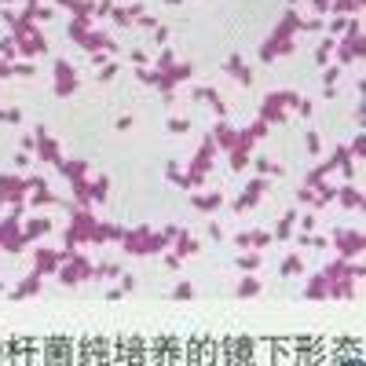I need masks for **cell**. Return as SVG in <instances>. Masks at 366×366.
<instances>
[{
    "label": "cell",
    "instance_id": "cell-25",
    "mask_svg": "<svg viewBox=\"0 0 366 366\" xmlns=\"http://www.w3.org/2000/svg\"><path fill=\"white\" fill-rule=\"evenodd\" d=\"M114 22L117 26H128V22H132V15H128V11H114Z\"/></svg>",
    "mask_w": 366,
    "mask_h": 366
},
{
    "label": "cell",
    "instance_id": "cell-30",
    "mask_svg": "<svg viewBox=\"0 0 366 366\" xmlns=\"http://www.w3.org/2000/svg\"><path fill=\"white\" fill-rule=\"evenodd\" d=\"M132 62H136V66H147V52L136 48V52H132Z\"/></svg>",
    "mask_w": 366,
    "mask_h": 366
},
{
    "label": "cell",
    "instance_id": "cell-20",
    "mask_svg": "<svg viewBox=\"0 0 366 366\" xmlns=\"http://www.w3.org/2000/svg\"><path fill=\"white\" fill-rule=\"evenodd\" d=\"M318 150H322L318 147V132H308V154H318Z\"/></svg>",
    "mask_w": 366,
    "mask_h": 366
},
{
    "label": "cell",
    "instance_id": "cell-9",
    "mask_svg": "<svg viewBox=\"0 0 366 366\" xmlns=\"http://www.w3.org/2000/svg\"><path fill=\"white\" fill-rule=\"evenodd\" d=\"M341 202H344V209H359V191H352V187H344V191H341Z\"/></svg>",
    "mask_w": 366,
    "mask_h": 366
},
{
    "label": "cell",
    "instance_id": "cell-3",
    "mask_svg": "<svg viewBox=\"0 0 366 366\" xmlns=\"http://www.w3.org/2000/svg\"><path fill=\"white\" fill-rule=\"evenodd\" d=\"M37 289H41V275H33V278H22V282H18V289L11 293V300H26V297H33Z\"/></svg>",
    "mask_w": 366,
    "mask_h": 366
},
{
    "label": "cell",
    "instance_id": "cell-8",
    "mask_svg": "<svg viewBox=\"0 0 366 366\" xmlns=\"http://www.w3.org/2000/svg\"><path fill=\"white\" fill-rule=\"evenodd\" d=\"M330 52H333V37L318 44V52H315V62H318V66H326V62H330Z\"/></svg>",
    "mask_w": 366,
    "mask_h": 366
},
{
    "label": "cell",
    "instance_id": "cell-18",
    "mask_svg": "<svg viewBox=\"0 0 366 366\" xmlns=\"http://www.w3.org/2000/svg\"><path fill=\"white\" fill-rule=\"evenodd\" d=\"M348 26H352V18L337 15V18H333V26H330V33H344V30H348Z\"/></svg>",
    "mask_w": 366,
    "mask_h": 366
},
{
    "label": "cell",
    "instance_id": "cell-29",
    "mask_svg": "<svg viewBox=\"0 0 366 366\" xmlns=\"http://www.w3.org/2000/svg\"><path fill=\"white\" fill-rule=\"evenodd\" d=\"M209 238H212V242H220V238H223V231H220V223H209Z\"/></svg>",
    "mask_w": 366,
    "mask_h": 366
},
{
    "label": "cell",
    "instance_id": "cell-35",
    "mask_svg": "<svg viewBox=\"0 0 366 366\" xmlns=\"http://www.w3.org/2000/svg\"><path fill=\"white\" fill-rule=\"evenodd\" d=\"M0 289H4V282H0Z\"/></svg>",
    "mask_w": 366,
    "mask_h": 366
},
{
    "label": "cell",
    "instance_id": "cell-13",
    "mask_svg": "<svg viewBox=\"0 0 366 366\" xmlns=\"http://www.w3.org/2000/svg\"><path fill=\"white\" fill-rule=\"evenodd\" d=\"M249 246H257V249H267V246H271V234H260V231H249Z\"/></svg>",
    "mask_w": 366,
    "mask_h": 366
},
{
    "label": "cell",
    "instance_id": "cell-33",
    "mask_svg": "<svg viewBox=\"0 0 366 366\" xmlns=\"http://www.w3.org/2000/svg\"><path fill=\"white\" fill-rule=\"evenodd\" d=\"M165 4H168V7H176V4H183V0H165Z\"/></svg>",
    "mask_w": 366,
    "mask_h": 366
},
{
    "label": "cell",
    "instance_id": "cell-15",
    "mask_svg": "<svg viewBox=\"0 0 366 366\" xmlns=\"http://www.w3.org/2000/svg\"><path fill=\"white\" fill-rule=\"evenodd\" d=\"M62 168H66L70 180H84V161H70V165H62Z\"/></svg>",
    "mask_w": 366,
    "mask_h": 366
},
{
    "label": "cell",
    "instance_id": "cell-4",
    "mask_svg": "<svg viewBox=\"0 0 366 366\" xmlns=\"http://www.w3.org/2000/svg\"><path fill=\"white\" fill-rule=\"evenodd\" d=\"M37 150H41V157H44V161H55V165L62 161V157H59V143H55V139H48V136H44V139H37Z\"/></svg>",
    "mask_w": 366,
    "mask_h": 366
},
{
    "label": "cell",
    "instance_id": "cell-17",
    "mask_svg": "<svg viewBox=\"0 0 366 366\" xmlns=\"http://www.w3.org/2000/svg\"><path fill=\"white\" fill-rule=\"evenodd\" d=\"M191 128V121H183V117H168V132H187Z\"/></svg>",
    "mask_w": 366,
    "mask_h": 366
},
{
    "label": "cell",
    "instance_id": "cell-23",
    "mask_svg": "<svg viewBox=\"0 0 366 366\" xmlns=\"http://www.w3.org/2000/svg\"><path fill=\"white\" fill-rule=\"evenodd\" d=\"M15 165H18V168L30 165V150H18V154H15Z\"/></svg>",
    "mask_w": 366,
    "mask_h": 366
},
{
    "label": "cell",
    "instance_id": "cell-28",
    "mask_svg": "<svg viewBox=\"0 0 366 366\" xmlns=\"http://www.w3.org/2000/svg\"><path fill=\"white\" fill-rule=\"evenodd\" d=\"M92 194H96V198H103V194H106V180H96V187H92Z\"/></svg>",
    "mask_w": 366,
    "mask_h": 366
},
{
    "label": "cell",
    "instance_id": "cell-31",
    "mask_svg": "<svg viewBox=\"0 0 366 366\" xmlns=\"http://www.w3.org/2000/svg\"><path fill=\"white\" fill-rule=\"evenodd\" d=\"M132 286H136V278H132V275H125V278H121V293H128Z\"/></svg>",
    "mask_w": 366,
    "mask_h": 366
},
{
    "label": "cell",
    "instance_id": "cell-24",
    "mask_svg": "<svg viewBox=\"0 0 366 366\" xmlns=\"http://www.w3.org/2000/svg\"><path fill=\"white\" fill-rule=\"evenodd\" d=\"M114 73H117V62H106V66H103V73H99V77H103V81H110V77H114Z\"/></svg>",
    "mask_w": 366,
    "mask_h": 366
},
{
    "label": "cell",
    "instance_id": "cell-14",
    "mask_svg": "<svg viewBox=\"0 0 366 366\" xmlns=\"http://www.w3.org/2000/svg\"><path fill=\"white\" fill-rule=\"evenodd\" d=\"M257 260H260L257 253H246V257H238V260H234V264H238L242 271H257Z\"/></svg>",
    "mask_w": 366,
    "mask_h": 366
},
{
    "label": "cell",
    "instance_id": "cell-6",
    "mask_svg": "<svg viewBox=\"0 0 366 366\" xmlns=\"http://www.w3.org/2000/svg\"><path fill=\"white\" fill-rule=\"evenodd\" d=\"M297 223V209H289L282 220H278V227H275V234H271V238H289V227H293Z\"/></svg>",
    "mask_w": 366,
    "mask_h": 366
},
{
    "label": "cell",
    "instance_id": "cell-19",
    "mask_svg": "<svg viewBox=\"0 0 366 366\" xmlns=\"http://www.w3.org/2000/svg\"><path fill=\"white\" fill-rule=\"evenodd\" d=\"M165 267L168 271H180L183 264H180V253H168V257H165Z\"/></svg>",
    "mask_w": 366,
    "mask_h": 366
},
{
    "label": "cell",
    "instance_id": "cell-7",
    "mask_svg": "<svg viewBox=\"0 0 366 366\" xmlns=\"http://www.w3.org/2000/svg\"><path fill=\"white\" fill-rule=\"evenodd\" d=\"M48 227H52L48 220H30V223H26V231H22V238L30 242V238H37V234H44V231H48Z\"/></svg>",
    "mask_w": 366,
    "mask_h": 366
},
{
    "label": "cell",
    "instance_id": "cell-12",
    "mask_svg": "<svg viewBox=\"0 0 366 366\" xmlns=\"http://www.w3.org/2000/svg\"><path fill=\"white\" fill-rule=\"evenodd\" d=\"M308 297H312V300H318V297H326V278H322V275H318L315 282L308 286Z\"/></svg>",
    "mask_w": 366,
    "mask_h": 366
},
{
    "label": "cell",
    "instance_id": "cell-5",
    "mask_svg": "<svg viewBox=\"0 0 366 366\" xmlns=\"http://www.w3.org/2000/svg\"><path fill=\"white\" fill-rule=\"evenodd\" d=\"M282 275L289 278V275H304V260L297 257V253H289V257L282 260Z\"/></svg>",
    "mask_w": 366,
    "mask_h": 366
},
{
    "label": "cell",
    "instance_id": "cell-26",
    "mask_svg": "<svg viewBox=\"0 0 366 366\" xmlns=\"http://www.w3.org/2000/svg\"><path fill=\"white\" fill-rule=\"evenodd\" d=\"M300 26H304V30H312V33H315V30H322V18H308V22H300Z\"/></svg>",
    "mask_w": 366,
    "mask_h": 366
},
{
    "label": "cell",
    "instance_id": "cell-1",
    "mask_svg": "<svg viewBox=\"0 0 366 366\" xmlns=\"http://www.w3.org/2000/svg\"><path fill=\"white\" fill-rule=\"evenodd\" d=\"M73 84H77L73 66H70V62H59V66H55V96H70Z\"/></svg>",
    "mask_w": 366,
    "mask_h": 366
},
{
    "label": "cell",
    "instance_id": "cell-2",
    "mask_svg": "<svg viewBox=\"0 0 366 366\" xmlns=\"http://www.w3.org/2000/svg\"><path fill=\"white\" fill-rule=\"evenodd\" d=\"M220 202H223V194H220V191H212V194H198V198H194V209H198V212H216V209H220Z\"/></svg>",
    "mask_w": 366,
    "mask_h": 366
},
{
    "label": "cell",
    "instance_id": "cell-10",
    "mask_svg": "<svg viewBox=\"0 0 366 366\" xmlns=\"http://www.w3.org/2000/svg\"><path fill=\"white\" fill-rule=\"evenodd\" d=\"M257 293H260V282H257V278H246V282L238 286V297H257Z\"/></svg>",
    "mask_w": 366,
    "mask_h": 366
},
{
    "label": "cell",
    "instance_id": "cell-32",
    "mask_svg": "<svg viewBox=\"0 0 366 366\" xmlns=\"http://www.w3.org/2000/svg\"><path fill=\"white\" fill-rule=\"evenodd\" d=\"M15 73H22V77H33V62H30V66H26V62H22V66H15Z\"/></svg>",
    "mask_w": 366,
    "mask_h": 366
},
{
    "label": "cell",
    "instance_id": "cell-34",
    "mask_svg": "<svg viewBox=\"0 0 366 366\" xmlns=\"http://www.w3.org/2000/svg\"><path fill=\"white\" fill-rule=\"evenodd\" d=\"M0 4H7V0H0Z\"/></svg>",
    "mask_w": 366,
    "mask_h": 366
},
{
    "label": "cell",
    "instance_id": "cell-11",
    "mask_svg": "<svg viewBox=\"0 0 366 366\" xmlns=\"http://www.w3.org/2000/svg\"><path fill=\"white\" fill-rule=\"evenodd\" d=\"M363 0H337V4H330V11H359Z\"/></svg>",
    "mask_w": 366,
    "mask_h": 366
},
{
    "label": "cell",
    "instance_id": "cell-16",
    "mask_svg": "<svg viewBox=\"0 0 366 366\" xmlns=\"http://www.w3.org/2000/svg\"><path fill=\"white\" fill-rule=\"evenodd\" d=\"M172 297H176V300H191V297H194V286H191V282H180V286L172 289Z\"/></svg>",
    "mask_w": 366,
    "mask_h": 366
},
{
    "label": "cell",
    "instance_id": "cell-21",
    "mask_svg": "<svg viewBox=\"0 0 366 366\" xmlns=\"http://www.w3.org/2000/svg\"><path fill=\"white\" fill-rule=\"evenodd\" d=\"M4 121L7 125H18V121H22V110H4Z\"/></svg>",
    "mask_w": 366,
    "mask_h": 366
},
{
    "label": "cell",
    "instance_id": "cell-27",
    "mask_svg": "<svg viewBox=\"0 0 366 366\" xmlns=\"http://www.w3.org/2000/svg\"><path fill=\"white\" fill-rule=\"evenodd\" d=\"M0 52H4V55H15V44H11V37H4V41H0Z\"/></svg>",
    "mask_w": 366,
    "mask_h": 366
},
{
    "label": "cell",
    "instance_id": "cell-22",
    "mask_svg": "<svg viewBox=\"0 0 366 366\" xmlns=\"http://www.w3.org/2000/svg\"><path fill=\"white\" fill-rule=\"evenodd\" d=\"M154 41H157V44L168 41V26H154Z\"/></svg>",
    "mask_w": 366,
    "mask_h": 366
}]
</instances>
